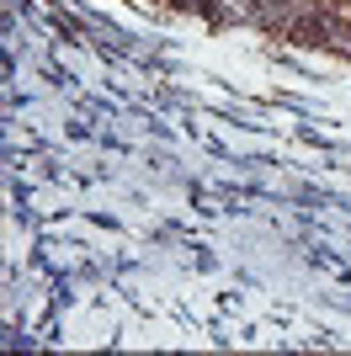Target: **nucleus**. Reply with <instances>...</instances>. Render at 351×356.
Masks as SVG:
<instances>
[{"mask_svg": "<svg viewBox=\"0 0 351 356\" xmlns=\"http://www.w3.org/2000/svg\"><path fill=\"white\" fill-rule=\"evenodd\" d=\"M330 6H351V0H330Z\"/></svg>", "mask_w": 351, "mask_h": 356, "instance_id": "f257e3e1", "label": "nucleus"}]
</instances>
